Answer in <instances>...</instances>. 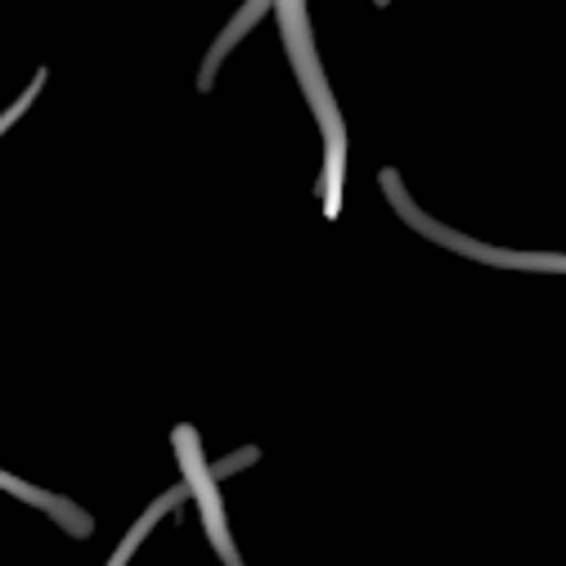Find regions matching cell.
Segmentation results:
<instances>
[{
    "label": "cell",
    "instance_id": "1",
    "mask_svg": "<svg viewBox=\"0 0 566 566\" xmlns=\"http://www.w3.org/2000/svg\"><path fill=\"white\" fill-rule=\"evenodd\" d=\"M176 450H180V459H185V476H189V490L198 494V509H202V522H207L211 544H217V548L226 553V562H230V566H239L234 544H230V531H226V517H221V504H217V485H211L207 468L198 463V446H193V432H189V428H180V432H176Z\"/></svg>",
    "mask_w": 566,
    "mask_h": 566
}]
</instances>
